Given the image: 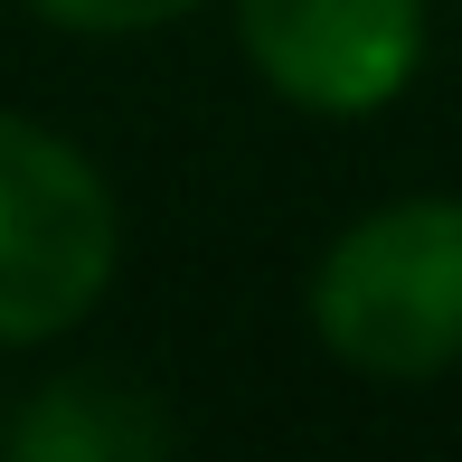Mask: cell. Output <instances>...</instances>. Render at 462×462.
<instances>
[{
    "instance_id": "obj_1",
    "label": "cell",
    "mask_w": 462,
    "mask_h": 462,
    "mask_svg": "<svg viewBox=\"0 0 462 462\" xmlns=\"http://www.w3.org/2000/svg\"><path fill=\"white\" fill-rule=\"evenodd\" d=\"M302 321L368 387H434L462 368V189L377 199L302 274Z\"/></svg>"
},
{
    "instance_id": "obj_2",
    "label": "cell",
    "mask_w": 462,
    "mask_h": 462,
    "mask_svg": "<svg viewBox=\"0 0 462 462\" xmlns=\"http://www.w3.org/2000/svg\"><path fill=\"white\" fill-rule=\"evenodd\" d=\"M123 264V199L76 133L0 114V349L86 330Z\"/></svg>"
},
{
    "instance_id": "obj_3",
    "label": "cell",
    "mask_w": 462,
    "mask_h": 462,
    "mask_svg": "<svg viewBox=\"0 0 462 462\" xmlns=\"http://www.w3.org/2000/svg\"><path fill=\"white\" fill-rule=\"evenodd\" d=\"M255 86L311 123H368L425 76V0H226Z\"/></svg>"
},
{
    "instance_id": "obj_4",
    "label": "cell",
    "mask_w": 462,
    "mask_h": 462,
    "mask_svg": "<svg viewBox=\"0 0 462 462\" xmlns=\"http://www.w3.org/2000/svg\"><path fill=\"white\" fill-rule=\"evenodd\" d=\"M19 453H48V462H114V453H161L171 444V415L142 406L133 387H114V377H57L48 396H38L29 415L10 425Z\"/></svg>"
},
{
    "instance_id": "obj_5",
    "label": "cell",
    "mask_w": 462,
    "mask_h": 462,
    "mask_svg": "<svg viewBox=\"0 0 462 462\" xmlns=\"http://www.w3.org/2000/svg\"><path fill=\"white\" fill-rule=\"evenodd\" d=\"M19 10L67 38H152V29H180L189 10H208V0H19Z\"/></svg>"
}]
</instances>
